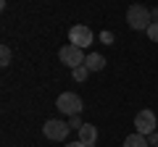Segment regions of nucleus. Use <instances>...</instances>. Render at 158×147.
<instances>
[{"label": "nucleus", "mask_w": 158, "mask_h": 147, "mask_svg": "<svg viewBox=\"0 0 158 147\" xmlns=\"http://www.w3.org/2000/svg\"><path fill=\"white\" fill-rule=\"evenodd\" d=\"M148 145H150V142H148V137H145V134H137V131H135V134H129V137L124 139V147H148Z\"/></svg>", "instance_id": "1a4fd4ad"}, {"label": "nucleus", "mask_w": 158, "mask_h": 147, "mask_svg": "<svg viewBox=\"0 0 158 147\" xmlns=\"http://www.w3.org/2000/svg\"><path fill=\"white\" fill-rule=\"evenodd\" d=\"M148 142H150V145H158V134H156V131H153V134L148 137Z\"/></svg>", "instance_id": "2eb2a0df"}, {"label": "nucleus", "mask_w": 158, "mask_h": 147, "mask_svg": "<svg viewBox=\"0 0 158 147\" xmlns=\"http://www.w3.org/2000/svg\"><path fill=\"white\" fill-rule=\"evenodd\" d=\"M145 34H148V40H150V42H158V21H153L150 26L145 29Z\"/></svg>", "instance_id": "f8f14e48"}, {"label": "nucleus", "mask_w": 158, "mask_h": 147, "mask_svg": "<svg viewBox=\"0 0 158 147\" xmlns=\"http://www.w3.org/2000/svg\"><path fill=\"white\" fill-rule=\"evenodd\" d=\"M58 110L66 116H79V110H82V97L77 95V92H61L56 100Z\"/></svg>", "instance_id": "7ed1b4c3"}, {"label": "nucleus", "mask_w": 158, "mask_h": 147, "mask_svg": "<svg viewBox=\"0 0 158 147\" xmlns=\"http://www.w3.org/2000/svg\"><path fill=\"white\" fill-rule=\"evenodd\" d=\"M153 21H158V8H156V11H153Z\"/></svg>", "instance_id": "f3484780"}, {"label": "nucleus", "mask_w": 158, "mask_h": 147, "mask_svg": "<svg viewBox=\"0 0 158 147\" xmlns=\"http://www.w3.org/2000/svg\"><path fill=\"white\" fill-rule=\"evenodd\" d=\"M100 42L103 45H113V32H100Z\"/></svg>", "instance_id": "ddd939ff"}, {"label": "nucleus", "mask_w": 158, "mask_h": 147, "mask_svg": "<svg viewBox=\"0 0 158 147\" xmlns=\"http://www.w3.org/2000/svg\"><path fill=\"white\" fill-rule=\"evenodd\" d=\"M69 42L85 50L87 45H92V29L90 26H82V24L71 26V29H69Z\"/></svg>", "instance_id": "423d86ee"}, {"label": "nucleus", "mask_w": 158, "mask_h": 147, "mask_svg": "<svg viewBox=\"0 0 158 147\" xmlns=\"http://www.w3.org/2000/svg\"><path fill=\"white\" fill-rule=\"evenodd\" d=\"M66 147H90V145H85V142H69Z\"/></svg>", "instance_id": "dca6fc26"}, {"label": "nucleus", "mask_w": 158, "mask_h": 147, "mask_svg": "<svg viewBox=\"0 0 158 147\" xmlns=\"http://www.w3.org/2000/svg\"><path fill=\"white\" fill-rule=\"evenodd\" d=\"M85 66L90 68V71H103V68H106V58H103L100 53H90L87 61H85Z\"/></svg>", "instance_id": "6e6552de"}, {"label": "nucleus", "mask_w": 158, "mask_h": 147, "mask_svg": "<svg viewBox=\"0 0 158 147\" xmlns=\"http://www.w3.org/2000/svg\"><path fill=\"white\" fill-rule=\"evenodd\" d=\"M79 142H85V145L92 147V145L98 142V129H95L92 124H85L82 129H79Z\"/></svg>", "instance_id": "0eeeda50"}, {"label": "nucleus", "mask_w": 158, "mask_h": 147, "mask_svg": "<svg viewBox=\"0 0 158 147\" xmlns=\"http://www.w3.org/2000/svg\"><path fill=\"white\" fill-rule=\"evenodd\" d=\"M127 24L132 29H137V32H142V29H148L153 24V11H148L142 3H135V6L127 8Z\"/></svg>", "instance_id": "f257e3e1"}, {"label": "nucleus", "mask_w": 158, "mask_h": 147, "mask_svg": "<svg viewBox=\"0 0 158 147\" xmlns=\"http://www.w3.org/2000/svg\"><path fill=\"white\" fill-rule=\"evenodd\" d=\"M69 129H71L69 124H63V121H58V118H50L42 126V134H45L48 139H53V142H63L66 134H69Z\"/></svg>", "instance_id": "20e7f679"}, {"label": "nucleus", "mask_w": 158, "mask_h": 147, "mask_svg": "<svg viewBox=\"0 0 158 147\" xmlns=\"http://www.w3.org/2000/svg\"><path fill=\"white\" fill-rule=\"evenodd\" d=\"M11 47H8V45H3V47H0V66H3V68H6V66H11Z\"/></svg>", "instance_id": "9b49d317"}, {"label": "nucleus", "mask_w": 158, "mask_h": 147, "mask_svg": "<svg viewBox=\"0 0 158 147\" xmlns=\"http://www.w3.org/2000/svg\"><path fill=\"white\" fill-rule=\"evenodd\" d=\"M135 131L150 137L153 131H156V113H153V110H140V113L135 116Z\"/></svg>", "instance_id": "39448f33"}, {"label": "nucleus", "mask_w": 158, "mask_h": 147, "mask_svg": "<svg viewBox=\"0 0 158 147\" xmlns=\"http://www.w3.org/2000/svg\"><path fill=\"white\" fill-rule=\"evenodd\" d=\"M69 126H71V129H82V126H85V124H82V121H79V116H71V121H69Z\"/></svg>", "instance_id": "4468645a"}, {"label": "nucleus", "mask_w": 158, "mask_h": 147, "mask_svg": "<svg viewBox=\"0 0 158 147\" xmlns=\"http://www.w3.org/2000/svg\"><path fill=\"white\" fill-rule=\"evenodd\" d=\"M90 68H87V66H79V68H71V76H74V81H85L87 79V76H90Z\"/></svg>", "instance_id": "9d476101"}, {"label": "nucleus", "mask_w": 158, "mask_h": 147, "mask_svg": "<svg viewBox=\"0 0 158 147\" xmlns=\"http://www.w3.org/2000/svg\"><path fill=\"white\" fill-rule=\"evenodd\" d=\"M58 58H61V63H66L69 68H79V66H85V61H87V55H85V50L82 47H77V45H63L61 50H58Z\"/></svg>", "instance_id": "f03ea898"}]
</instances>
